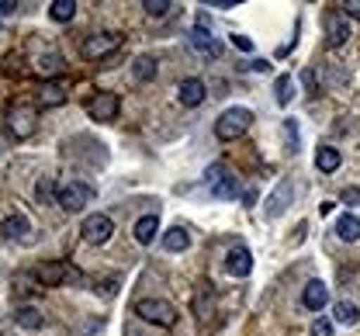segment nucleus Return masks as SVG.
<instances>
[{"mask_svg":"<svg viewBox=\"0 0 360 336\" xmlns=\"http://www.w3.org/2000/svg\"><path fill=\"white\" fill-rule=\"evenodd\" d=\"M142 7H146V14H149V18H167V11H170L174 4H170V0H146Z\"/></svg>","mask_w":360,"mask_h":336,"instance_id":"28","label":"nucleus"},{"mask_svg":"<svg viewBox=\"0 0 360 336\" xmlns=\"http://www.w3.org/2000/svg\"><path fill=\"white\" fill-rule=\"evenodd\" d=\"M132 73H135V80L149 84V80L156 77V59H153V56H139L132 63Z\"/></svg>","mask_w":360,"mask_h":336,"instance_id":"24","label":"nucleus"},{"mask_svg":"<svg viewBox=\"0 0 360 336\" xmlns=\"http://www.w3.org/2000/svg\"><path fill=\"white\" fill-rule=\"evenodd\" d=\"M343 205H360V188H350V191H343Z\"/></svg>","mask_w":360,"mask_h":336,"instance_id":"32","label":"nucleus"},{"mask_svg":"<svg viewBox=\"0 0 360 336\" xmlns=\"http://www.w3.org/2000/svg\"><path fill=\"white\" fill-rule=\"evenodd\" d=\"M39 70H42V73H59V70H63L59 52H45L42 59H39Z\"/></svg>","mask_w":360,"mask_h":336,"instance_id":"29","label":"nucleus"},{"mask_svg":"<svg viewBox=\"0 0 360 336\" xmlns=\"http://www.w3.org/2000/svg\"><path fill=\"white\" fill-rule=\"evenodd\" d=\"M118 46H122V39H118L115 32H104V35H90L87 42H84V56H87V59H101V56L115 52Z\"/></svg>","mask_w":360,"mask_h":336,"instance_id":"10","label":"nucleus"},{"mask_svg":"<svg viewBox=\"0 0 360 336\" xmlns=\"http://www.w3.org/2000/svg\"><path fill=\"white\" fill-rule=\"evenodd\" d=\"M191 46L198 49V52H205V56H219V52H222V46H219V42H215V39H212V35L201 28V25H198V32L191 35Z\"/></svg>","mask_w":360,"mask_h":336,"instance_id":"21","label":"nucleus"},{"mask_svg":"<svg viewBox=\"0 0 360 336\" xmlns=\"http://www.w3.org/2000/svg\"><path fill=\"white\" fill-rule=\"evenodd\" d=\"M35 278L42 281V285H66V278H80L70 264H63V260H49V264H39L35 267Z\"/></svg>","mask_w":360,"mask_h":336,"instance_id":"6","label":"nucleus"},{"mask_svg":"<svg viewBox=\"0 0 360 336\" xmlns=\"http://www.w3.org/2000/svg\"><path fill=\"white\" fill-rule=\"evenodd\" d=\"M156 229H160V219H156V215H142V219L135 222V240L142 243V246H149L153 236H156Z\"/></svg>","mask_w":360,"mask_h":336,"instance_id":"18","label":"nucleus"},{"mask_svg":"<svg viewBox=\"0 0 360 336\" xmlns=\"http://www.w3.org/2000/svg\"><path fill=\"white\" fill-rule=\"evenodd\" d=\"M56 188H52V181L49 177H42L39 184H35V198H39V205H45V201H56Z\"/></svg>","mask_w":360,"mask_h":336,"instance_id":"27","label":"nucleus"},{"mask_svg":"<svg viewBox=\"0 0 360 336\" xmlns=\"http://www.w3.org/2000/svg\"><path fill=\"white\" fill-rule=\"evenodd\" d=\"M205 94H208V91H205V84H201L198 77H187V80L177 87V101L184 108H198V104L205 101Z\"/></svg>","mask_w":360,"mask_h":336,"instance_id":"13","label":"nucleus"},{"mask_svg":"<svg viewBox=\"0 0 360 336\" xmlns=\"http://www.w3.org/2000/svg\"><path fill=\"white\" fill-rule=\"evenodd\" d=\"M77 14V0H52L49 4V18L52 21H73Z\"/></svg>","mask_w":360,"mask_h":336,"instance_id":"23","label":"nucleus"},{"mask_svg":"<svg viewBox=\"0 0 360 336\" xmlns=\"http://www.w3.org/2000/svg\"><path fill=\"white\" fill-rule=\"evenodd\" d=\"M250 122H253V111H250V108H229L222 118L215 122V136H219L222 143H236V139L250 129Z\"/></svg>","mask_w":360,"mask_h":336,"instance_id":"1","label":"nucleus"},{"mask_svg":"<svg viewBox=\"0 0 360 336\" xmlns=\"http://www.w3.org/2000/svg\"><path fill=\"white\" fill-rule=\"evenodd\" d=\"M135 312L146 319V323H156V326H174L177 323V309L170 302H160V298H146L135 305Z\"/></svg>","mask_w":360,"mask_h":336,"instance_id":"4","label":"nucleus"},{"mask_svg":"<svg viewBox=\"0 0 360 336\" xmlns=\"http://www.w3.org/2000/svg\"><path fill=\"white\" fill-rule=\"evenodd\" d=\"M14 11H18L14 0H0V18H7V14H14Z\"/></svg>","mask_w":360,"mask_h":336,"instance_id":"34","label":"nucleus"},{"mask_svg":"<svg viewBox=\"0 0 360 336\" xmlns=\"http://www.w3.org/2000/svg\"><path fill=\"white\" fill-rule=\"evenodd\" d=\"M87 115L97 122H115L118 118V97L115 94H97L87 101Z\"/></svg>","mask_w":360,"mask_h":336,"instance_id":"8","label":"nucleus"},{"mask_svg":"<svg viewBox=\"0 0 360 336\" xmlns=\"http://www.w3.org/2000/svg\"><path fill=\"white\" fill-rule=\"evenodd\" d=\"M28 229H32V226H28L25 215H7V219H4V236H7V240H14V236H18V240H28Z\"/></svg>","mask_w":360,"mask_h":336,"instance_id":"19","label":"nucleus"},{"mask_svg":"<svg viewBox=\"0 0 360 336\" xmlns=\"http://www.w3.org/2000/svg\"><path fill=\"white\" fill-rule=\"evenodd\" d=\"M288 194H291V181L277 184V191L270 194V205H267V215H270V219H277V215L284 212V205H288Z\"/></svg>","mask_w":360,"mask_h":336,"instance_id":"22","label":"nucleus"},{"mask_svg":"<svg viewBox=\"0 0 360 336\" xmlns=\"http://www.w3.org/2000/svg\"><path fill=\"white\" fill-rule=\"evenodd\" d=\"M187 243H191V236H187V229H170L167 236H163V246L170 250V253H180V250H187Z\"/></svg>","mask_w":360,"mask_h":336,"instance_id":"25","label":"nucleus"},{"mask_svg":"<svg viewBox=\"0 0 360 336\" xmlns=\"http://www.w3.org/2000/svg\"><path fill=\"white\" fill-rule=\"evenodd\" d=\"M205 181H208V191L215 194L219 201L236 198V177L225 170V163H212V167H208V174H205Z\"/></svg>","mask_w":360,"mask_h":336,"instance_id":"5","label":"nucleus"},{"mask_svg":"<svg viewBox=\"0 0 360 336\" xmlns=\"http://www.w3.org/2000/svg\"><path fill=\"white\" fill-rule=\"evenodd\" d=\"M302 302H305V309H312V312H322L326 305H329V288H326V281H309L305 291H302Z\"/></svg>","mask_w":360,"mask_h":336,"instance_id":"12","label":"nucleus"},{"mask_svg":"<svg viewBox=\"0 0 360 336\" xmlns=\"http://www.w3.org/2000/svg\"><path fill=\"white\" fill-rule=\"evenodd\" d=\"M39 101H42V108H56V104H63V101H66V87H63V80H49V84H42Z\"/></svg>","mask_w":360,"mask_h":336,"instance_id":"15","label":"nucleus"},{"mask_svg":"<svg viewBox=\"0 0 360 336\" xmlns=\"http://www.w3.org/2000/svg\"><path fill=\"white\" fill-rule=\"evenodd\" d=\"M333 319H336L340 326H357L360 309L354 305V302H347V298H343V302H336V305H333Z\"/></svg>","mask_w":360,"mask_h":336,"instance_id":"17","label":"nucleus"},{"mask_svg":"<svg viewBox=\"0 0 360 336\" xmlns=\"http://www.w3.org/2000/svg\"><path fill=\"white\" fill-rule=\"evenodd\" d=\"M326 35H329L326 42H329L333 49L343 46V42L350 39V25H347V14H336V11H333V14H326Z\"/></svg>","mask_w":360,"mask_h":336,"instance_id":"11","label":"nucleus"},{"mask_svg":"<svg viewBox=\"0 0 360 336\" xmlns=\"http://www.w3.org/2000/svg\"><path fill=\"white\" fill-rule=\"evenodd\" d=\"M56 201H59L70 215H73V212H84L90 201H94V188H90V184H80V181H70V184L59 188Z\"/></svg>","mask_w":360,"mask_h":336,"instance_id":"2","label":"nucleus"},{"mask_svg":"<svg viewBox=\"0 0 360 336\" xmlns=\"http://www.w3.org/2000/svg\"><path fill=\"white\" fill-rule=\"evenodd\" d=\"M225 271H229L232 278H246V274L253 271V257H250V250H246V246H232V250L225 253Z\"/></svg>","mask_w":360,"mask_h":336,"instance_id":"9","label":"nucleus"},{"mask_svg":"<svg viewBox=\"0 0 360 336\" xmlns=\"http://www.w3.org/2000/svg\"><path fill=\"white\" fill-rule=\"evenodd\" d=\"M35 125H39V118H35V108L32 104H14L7 111V129H11L14 139H28L35 132Z\"/></svg>","mask_w":360,"mask_h":336,"instance_id":"3","label":"nucleus"},{"mask_svg":"<svg viewBox=\"0 0 360 336\" xmlns=\"http://www.w3.org/2000/svg\"><path fill=\"white\" fill-rule=\"evenodd\" d=\"M111 233H115V226H111L108 215H90L87 222H84V240L94 243V246H104V243L111 240Z\"/></svg>","mask_w":360,"mask_h":336,"instance_id":"7","label":"nucleus"},{"mask_svg":"<svg viewBox=\"0 0 360 336\" xmlns=\"http://www.w3.org/2000/svg\"><path fill=\"white\" fill-rule=\"evenodd\" d=\"M232 46H236V49H243V52H253V42H250L246 35H232Z\"/></svg>","mask_w":360,"mask_h":336,"instance_id":"31","label":"nucleus"},{"mask_svg":"<svg viewBox=\"0 0 360 336\" xmlns=\"http://www.w3.org/2000/svg\"><path fill=\"white\" fill-rule=\"evenodd\" d=\"M343 14H350V18H360V0H347V4H343Z\"/></svg>","mask_w":360,"mask_h":336,"instance_id":"33","label":"nucleus"},{"mask_svg":"<svg viewBox=\"0 0 360 336\" xmlns=\"http://www.w3.org/2000/svg\"><path fill=\"white\" fill-rule=\"evenodd\" d=\"M274 91H277V104L284 108V104H291V94H295V84H291V77L284 73V77H277V84H274Z\"/></svg>","mask_w":360,"mask_h":336,"instance_id":"26","label":"nucleus"},{"mask_svg":"<svg viewBox=\"0 0 360 336\" xmlns=\"http://www.w3.org/2000/svg\"><path fill=\"white\" fill-rule=\"evenodd\" d=\"M340 163H343L340 149H333V146H319V153H315V167H319V174H333V170H340Z\"/></svg>","mask_w":360,"mask_h":336,"instance_id":"14","label":"nucleus"},{"mask_svg":"<svg viewBox=\"0 0 360 336\" xmlns=\"http://www.w3.org/2000/svg\"><path fill=\"white\" fill-rule=\"evenodd\" d=\"M302 80H305V87H315V73L312 70H305V73H302Z\"/></svg>","mask_w":360,"mask_h":336,"instance_id":"36","label":"nucleus"},{"mask_svg":"<svg viewBox=\"0 0 360 336\" xmlns=\"http://www.w3.org/2000/svg\"><path fill=\"white\" fill-rule=\"evenodd\" d=\"M205 7H219V11H229V7H236V0H208Z\"/></svg>","mask_w":360,"mask_h":336,"instance_id":"35","label":"nucleus"},{"mask_svg":"<svg viewBox=\"0 0 360 336\" xmlns=\"http://www.w3.org/2000/svg\"><path fill=\"white\" fill-rule=\"evenodd\" d=\"M336 236L343 243H357L360 240V219L357 215H343V219L336 222Z\"/></svg>","mask_w":360,"mask_h":336,"instance_id":"20","label":"nucleus"},{"mask_svg":"<svg viewBox=\"0 0 360 336\" xmlns=\"http://www.w3.org/2000/svg\"><path fill=\"white\" fill-rule=\"evenodd\" d=\"M14 323H18L21 330H39L45 323V316L39 309H32V305H21V309H14Z\"/></svg>","mask_w":360,"mask_h":336,"instance_id":"16","label":"nucleus"},{"mask_svg":"<svg viewBox=\"0 0 360 336\" xmlns=\"http://www.w3.org/2000/svg\"><path fill=\"white\" fill-rule=\"evenodd\" d=\"M312 336H333V323H329V319H315Z\"/></svg>","mask_w":360,"mask_h":336,"instance_id":"30","label":"nucleus"}]
</instances>
